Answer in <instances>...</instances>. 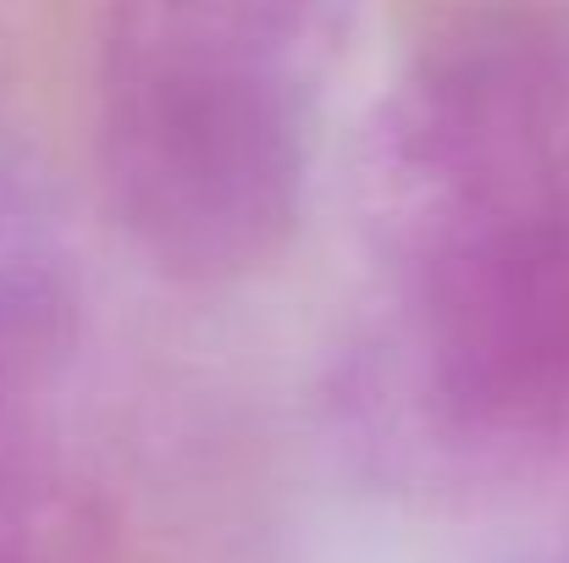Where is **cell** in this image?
Segmentation results:
<instances>
[{"label":"cell","instance_id":"2","mask_svg":"<svg viewBox=\"0 0 569 563\" xmlns=\"http://www.w3.org/2000/svg\"><path fill=\"white\" fill-rule=\"evenodd\" d=\"M332 414L387 486L476 497L569 448V204L448 238L387 271Z\"/></svg>","mask_w":569,"mask_h":563},{"label":"cell","instance_id":"4","mask_svg":"<svg viewBox=\"0 0 569 563\" xmlns=\"http://www.w3.org/2000/svg\"><path fill=\"white\" fill-rule=\"evenodd\" d=\"M0 563H122L106 492L39 436L0 453Z\"/></svg>","mask_w":569,"mask_h":563},{"label":"cell","instance_id":"5","mask_svg":"<svg viewBox=\"0 0 569 563\" xmlns=\"http://www.w3.org/2000/svg\"><path fill=\"white\" fill-rule=\"evenodd\" d=\"M67 293L56 277L0 249V453L33 442V414L67 354Z\"/></svg>","mask_w":569,"mask_h":563},{"label":"cell","instance_id":"3","mask_svg":"<svg viewBox=\"0 0 569 563\" xmlns=\"http://www.w3.org/2000/svg\"><path fill=\"white\" fill-rule=\"evenodd\" d=\"M569 204V0H470L366 122L360 221L381 271Z\"/></svg>","mask_w":569,"mask_h":563},{"label":"cell","instance_id":"6","mask_svg":"<svg viewBox=\"0 0 569 563\" xmlns=\"http://www.w3.org/2000/svg\"><path fill=\"white\" fill-rule=\"evenodd\" d=\"M548 563H569V542H565V547H559V553H553V559H548Z\"/></svg>","mask_w":569,"mask_h":563},{"label":"cell","instance_id":"1","mask_svg":"<svg viewBox=\"0 0 569 563\" xmlns=\"http://www.w3.org/2000/svg\"><path fill=\"white\" fill-rule=\"evenodd\" d=\"M355 0H106L94 167L133 254L189 288L282 254Z\"/></svg>","mask_w":569,"mask_h":563}]
</instances>
